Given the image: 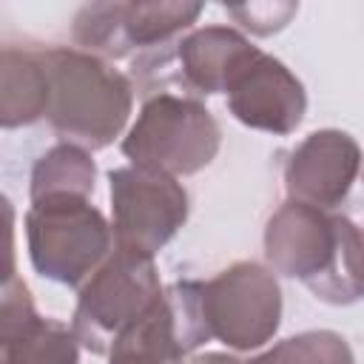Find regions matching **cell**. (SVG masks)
<instances>
[{"label":"cell","instance_id":"1","mask_svg":"<svg viewBox=\"0 0 364 364\" xmlns=\"http://www.w3.org/2000/svg\"><path fill=\"white\" fill-rule=\"evenodd\" d=\"M48 74V125L85 151L108 148L134 108L131 80L114 63L74 46L40 48Z\"/></svg>","mask_w":364,"mask_h":364},{"label":"cell","instance_id":"2","mask_svg":"<svg viewBox=\"0 0 364 364\" xmlns=\"http://www.w3.org/2000/svg\"><path fill=\"white\" fill-rule=\"evenodd\" d=\"M31 267L57 284L82 287L114 250V228L88 196L54 193L26 210Z\"/></svg>","mask_w":364,"mask_h":364},{"label":"cell","instance_id":"3","mask_svg":"<svg viewBox=\"0 0 364 364\" xmlns=\"http://www.w3.org/2000/svg\"><path fill=\"white\" fill-rule=\"evenodd\" d=\"M162 290L151 256L114 247L80 287L71 316L80 347L94 355H111L114 347L156 307Z\"/></svg>","mask_w":364,"mask_h":364},{"label":"cell","instance_id":"4","mask_svg":"<svg viewBox=\"0 0 364 364\" xmlns=\"http://www.w3.org/2000/svg\"><path fill=\"white\" fill-rule=\"evenodd\" d=\"M222 148V128L210 108L185 94H151L122 136V154L136 168L191 176L208 168Z\"/></svg>","mask_w":364,"mask_h":364},{"label":"cell","instance_id":"5","mask_svg":"<svg viewBox=\"0 0 364 364\" xmlns=\"http://www.w3.org/2000/svg\"><path fill=\"white\" fill-rule=\"evenodd\" d=\"M202 14V3L151 0V3H88L77 11L74 43L102 60H122L134 51H156L173 46L191 31Z\"/></svg>","mask_w":364,"mask_h":364},{"label":"cell","instance_id":"6","mask_svg":"<svg viewBox=\"0 0 364 364\" xmlns=\"http://www.w3.org/2000/svg\"><path fill=\"white\" fill-rule=\"evenodd\" d=\"M202 313L210 338L230 350L264 347L282 324V287L270 267L233 262L202 282Z\"/></svg>","mask_w":364,"mask_h":364},{"label":"cell","instance_id":"7","mask_svg":"<svg viewBox=\"0 0 364 364\" xmlns=\"http://www.w3.org/2000/svg\"><path fill=\"white\" fill-rule=\"evenodd\" d=\"M114 247L156 256L188 222L191 199L176 176L125 165L108 171Z\"/></svg>","mask_w":364,"mask_h":364},{"label":"cell","instance_id":"8","mask_svg":"<svg viewBox=\"0 0 364 364\" xmlns=\"http://www.w3.org/2000/svg\"><path fill=\"white\" fill-rule=\"evenodd\" d=\"M347 216L287 199L264 225V259L273 273L313 290L333 267Z\"/></svg>","mask_w":364,"mask_h":364},{"label":"cell","instance_id":"9","mask_svg":"<svg viewBox=\"0 0 364 364\" xmlns=\"http://www.w3.org/2000/svg\"><path fill=\"white\" fill-rule=\"evenodd\" d=\"M225 94L230 114L242 125L276 136L293 134L307 114L301 80L262 48L233 74Z\"/></svg>","mask_w":364,"mask_h":364},{"label":"cell","instance_id":"10","mask_svg":"<svg viewBox=\"0 0 364 364\" xmlns=\"http://www.w3.org/2000/svg\"><path fill=\"white\" fill-rule=\"evenodd\" d=\"M358 142L338 128L307 134L284 162V191L290 199L330 210L341 205L361 173Z\"/></svg>","mask_w":364,"mask_h":364},{"label":"cell","instance_id":"11","mask_svg":"<svg viewBox=\"0 0 364 364\" xmlns=\"http://www.w3.org/2000/svg\"><path fill=\"white\" fill-rule=\"evenodd\" d=\"M0 364H80L74 327L43 318L34 310L28 284L14 273L3 284L0 307Z\"/></svg>","mask_w":364,"mask_h":364},{"label":"cell","instance_id":"12","mask_svg":"<svg viewBox=\"0 0 364 364\" xmlns=\"http://www.w3.org/2000/svg\"><path fill=\"white\" fill-rule=\"evenodd\" d=\"M259 48L230 26H202L168 48V60L176 68L171 80L193 94H225L233 74Z\"/></svg>","mask_w":364,"mask_h":364},{"label":"cell","instance_id":"13","mask_svg":"<svg viewBox=\"0 0 364 364\" xmlns=\"http://www.w3.org/2000/svg\"><path fill=\"white\" fill-rule=\"evenodd\" d=\"M48 111V74L43 51L3 46L0 51V125H31Z\"/></svg>","mask_w":364,"mask_h":364},{"label":"cell","instance_id":"14","mask_svg":"<svg viewBox=\"0 0 364 364\" xmlns=\"http://www.w3.org/2000/svg\"><path fill=\"white\" fill-rule=\"evenodd\" d=\"M94 182H97V165L91 154L74 142H60L34 162L28 196L31 199H43L54 193L91 196Z\"/></svg>","mask_w":364,"mask_h":364},{"label":"cell","instance_id":"15","mask_svg":"<svg viewBox=\"0 0 364 364\" xmlns=\"http://www.w3.org/2000/svg\"><path fill=\"white\" fill-rule=\"evenodd\" d=\"M245 364H355L347 338L336 330H304L276 341Z\"/></svg>","mask_w":364,"mask_h":364},{"label":"cell","instance_id":"16","mask_svg":"<svg viewBox=\"0 0 364 364\" xmlns=\"http://www.w3.org/2000/svg\"><path fill=\"white\" fill-rule=\"evenodd\" d=\"M299 11V3H253V6H230L228 14L236 17L247 31L267 37L290 23V17Z\"/></svg>","mask_w":364,"mask_h":364},{"label":"cell","instance_id":"17","mask_svg":"<svg viewBox=\"0 0 364 364\" xmlns=\"http://www.w3.org/2000/svg\"><path fill=\"white\" fill-rule=\"evenodd\" d=\"M108 364H182V361H173V358H165V355H156V353H148V350L117 347L108 355Z\"/></svg>","mask_w":364,"mask_h":364},{"label":"cell","instance_id":"18","mask_svg":"<svg viewBox=\"0 0 364 364\" xmlns=\"http://www.w3.org/2000/svg\"><path fill=\"white\" fill-rule=\"evenodd\" d=\"M191 364H245V361H239L236 355H228V353H205V355H196Z\"/></svg>","mask_w":364,"mask_h":364},{"label":"cell","instance_id":"19","mask_svg":"<svg viewBox=\"0 0 364 364\" xmlns=\"http://www.w3.org/2000/svg\"><path fill=\"white\" fill-rule=\"evenodd\" d=\"M361 182H364V162H361Z\"/></svg>","mask_w":364,"mask_h":364}]
</instances>
